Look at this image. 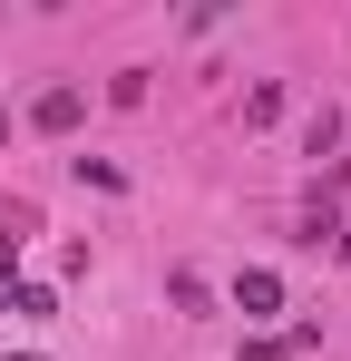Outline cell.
I'll list each match as a JSON object with an SVG mask.
<instances>
[{"instance_id":"cell-3","label":"cell","mask_w":351,"mask_h":361,"mask_svg":"<svg viewBox=\"0 0 351 361\" xmlns=\"http://www.w3.org/2000/svg\"><path fill=\"white\" fill-rule=\"evenodd\" d=\"M292 352H302V332H283V342H254L244 361H292Z\"/></svg>"},{"instance_id":"cell-2","label":"cell","mask_w":351,"mask_h":361,"mask_svg":"<svg viewBox=\"0 0 351 361\" xmlns=\"http://www.w3.org/2000/svg\"><path fill=\"white\" fill-rule=\"evenodd\" d=\"M78 108H88V98H78V88H49V98H39V108H30V118H39V127H78Z\"/></svg>"},{"instance_id":"cell-1","label":"cell","mask_w":351,"mask_h":361,"mask_svg":"<svg viewBox=\"0 0 351 361\" xmlns=\"http://www.w3.org/2000/svg\"><path fill=\"white\" fill-rule=\"evenodd\" d=\"M234 302L264 322V312H283V283H273V274H244V283H234Z\"/></svg>"}]
</instances>
